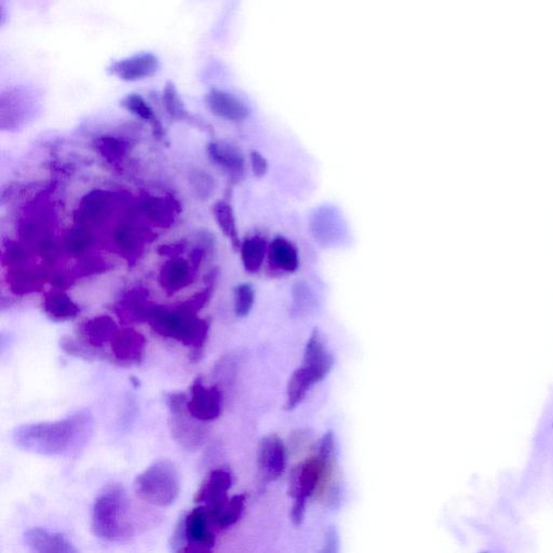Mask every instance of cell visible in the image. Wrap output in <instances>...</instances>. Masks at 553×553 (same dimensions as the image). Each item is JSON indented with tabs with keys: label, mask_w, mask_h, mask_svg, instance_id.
Listing matches in <instances>:
<instances>
[{
	"label": "cell",
	"mask_w": 553,
	"mask_h": 553,
	"mask_svg": "<svg viewBox=\"0 0 553 553\" xmlns=\"http://www.w3.org/2000/svg\"><path fill=\"white\" fill-rule=\"evenodd\" d=\"M92 431V413L80 410L58 422L21 425L13 430L12 440L25 452L62 456L84 447Z\"/></svg>",
	"instance_id": "cell-1"
},
{
	"label": "cell",
	"mask_w": 553,
	"mask_h": 553,
	"mask_svg": "<svg viewBox=\"0 0 553 553\" xmlns=\"http://www.w3.org/2000/svg\"><path fill=\"white\" fill-rule=\"evenodd\" d=\"M208 509L195 508L185 516L186 547L181 552H208L215 546V535Z\"/></svg>",
	"instance_id": "cell-8"
},
{
	"label": "cell",
	"mask_w": 553,
	"mask_h": 553,
	"mask_svg": "<svg viewBox=\"0 0 553 553\" xmlns=\"http://www.w3.org/2000/svg\"><path fill=\"white\" fill-rule=\"evenodd\" d=\"M24 543L39 553H76L77 549L65 535L34 528L24 533Z\"/></svg>",
	"instance_id": "cell-16"
},
{
	"label": "cell",
	"mask_w": 553,
	"mask_h": 553,
	"mask_svg": "<svg viewBox=\"0 0 553 553\" xmlns=\"http://www.w3.org/2000/svg\"><path fill=\"white\" fill-rule=\"evenodd\" d=\"M115 321L109 316H100L87 320L79 327L83 342L94 348H102L111 343L117 333Z\"/></svg>",
	"instance_id": "cell-19"
},
{
	"label": "cell",
	"mask_w": 553,
	"mask_h": 553,
	"mask_svg": "<svg viewBox=\"0 0 553 553\" xmlns=\"http://www.w3.org/2000/svg\"><path fill=\"white\" fill-rule=\"evenodd\" d=\"M44 312L51 320L62 322L76 318L80 309L69 295L62 291H56L46 296Z\"/></svg>",
	"instance_id": "cell-21"
},
{
	"label": "cell",
	"mask_w": 553,
	"mask_h": 553,
	"mask_svg": "<svg viewBox=\"0 0 553 553\" xmlns=\"http://www.w3.org/2000/svg\"><path fill=\"white\" fill-rule=\"evenodd\" d=\"M328 465L329 463L323 462L318 456L309 458L292 470L289 493L294 501L291 519L296 526L303 522L307 499L315 493Z\"/></svg>",
	"instance_id": "cell-6"
},
{
	"label": "cell",
	"mask_w": 553,
	"mask_h": 553,
	"mask_svg": "<svg viewBox=\"0 0 553 553\" xmlns=\"http://www.w3.org/2000/svg\"><path fill=\"white\" fill-rule=\"evenodd\" d=\"M287 451L285 443L277 435L262 439L259 448L258 467L261 487L281 477L286 469Z\"/></svg>",
	"instance_id": "cell-7"
},
{
	"label": "cell",
	"mask_w": 553,
	"mask_h": 553,
	"mask_svg": "<svg viewBox=\"0 0 553 553\" xmlns=\"http://www.w3.org/2000/svg\"><path fill=\"white\" fill-rule=\"evenodd\" d=\"M268 261L273 272L294 273L300 265L298 249L288 239L276 237L268 246Z\"/></svg>",
	"instance_id": "cell-18"
},
{
	"label": "cell",
	"mask_w": 553,
	"mask_h": 553,
	"mask_svg": "<svg viewBox=\"0 0 553 553\" xmlns=\"http://www.w3.org/2000/svg\"><path fill=\"white\" fill-rule=\"evenodd\" d=\"M335 451L334 434L332 431L322 437L319 445V457L323 462L329 463L332 460Z\"/></svg>",
	"instance_id": "cell-34"
},
{
	"label": "cell",
	"mask_w": 553,
	"mask_h": 553,
	"mask_svg": "<svg viewBox=\"0 0 553 553\" xmlns=\"http://www.w3.org/2000/svg\"><path fill=\"white\" fill-rule=\"evenodd\" d=\"M194 178L193 184L197 193L205 198L211 196L214 190V181L210 175L199 171L194 175Z\"/></svg>",
	"instance_id": "cell-33"
},
{
	"label": "cell",
	"mask_w": 553,
	"mask_h": 553,
	"mask_svg": "<svg viewBox=\"0 0 553 553\" xmlns=\"http://www.w3.org/2000/svg\"><path fill=\"white\" fill-rule=\"evenodd\" d=\"M206 102L210 112L222 119L239 123V121L245 120L249 116V109L244 102H241L232 94L218 89L210 90Z\"/></svg>",
	"instance_id": "cell-17"
},
{
	"label": "cell",
	"mask_w": 553,
	"mask_h": 553,
	"mask_svg": "<svg viewBox=\"0 0 553 553\" xmlns=\"http://www.w3.org/2000/svg\"><path fill=\"white\" fill-rule=\"evenodd\" d=\"M213 163L222 168L234 182L244 178L246 161L239 148L228 142H214L208 146Z\"/></svg>",
	"instance_id": "cell-14"
},
{
	"label": "cell",
	"mask_w": 553,
	"mask_h": 553,
	"mask_svg": "<svg viewBox=\"0 0 553 553\" xmlns=\"http://www.w3.org/2000/svg\"><path fill=\"white\" fill-rule=\"evenodd\" d=\"M192 279L191 265L185 260H171L161 268L160 283L168 292H178L190 286Z\"/></svg>",
	"instance_id": "cell-20"
},
{
	"label": "cell",
	"mask_w": 553,
	"mask_h": 553,
	"mask_svg": "<svg viewBox=\"0 0 553 553\" xmlns=\"http://www.w3.org/2000/svg\"><path fill=\"white\" fill-rule=\"evenodd\" d=\"M138 496L148 504L168 507L177 501L181 480L177 467L169 461H159L147 468L134 483Z\"/></svg>",
	"instance_id": "cell-4"
},
{
	"label": "cell",
	"mask_w": 553,
	"mask_h": 553,
	"mask_svg": "<svg viewBox=\"0 0 553 553\" xmlns=\"http://www.w3.org/2000/svg\"><path fill=\"white\" fill-rule=\"evenodd\" d=\"M337 544H339V537H337L335 529H331L327 536V547L325 551L336 552L335 547H337Z\"/></svg>",
	"instance_id": "cell-37"
},
{
	"label": "cell",
	"mask_w": 553,
	"mask_h": 553,
	"mask_svg": "<svg viewBox=\"0 0 553 553\" xmlns=\"http://www.w3.org/2000/svg\"><path fill=\"white\" fill-rule=\"evenodd\" d=\"M164 105L167 113L175 120H193L190 113L187 112L186 107L179 96L177 88L174 84L167 83L164 90Z\"/></svg>",
	"instance_id": "cell-30"
},
{
	"label": "cell",
	"mask_w": 553,
	"mask_h": 553,
	"mask_svg": "<svg viewBox=\"0 0 553 553\" xmlns=\"http://www.w3.org/2000/svg\"><path fill=\"white\" fill-rule=\"evenodd\" d=\"M197 314L185 304L174 310L156 306L148 322L157 334L191 348L192 361L197 362L204 354L210 331V321Z\"/></svg>",
	"instance_id": "cell-2"
},
{
	"label": "cell",
	"mask_w": 553,
	"mask_h": 553,
	"mask_svg": "<svg viewBox=\"0 0 553 553\" xmlns=\"http://www.w3.org/2000/svg\"><path fill=\"white\" fill-rule=\"evenodd\" d=\"M185 543H186L185 516H183L180 519L177 525V528H175V531L172 535V539L170 543L171 550L174 552H181L184 546H186Z\"/></svg>",
	"instance_id": "cell-35"
},
{
	"label": "cell",
	"mask_w": 553,
	"mask_h": 553,
	"mask_svg": "<svg viewBox=\"0 0 553 553\" xmlns=\"http://www.w3.org/2000/svg\"><path fill=\"white\" fill-rule=\"evenodd\" d=\"M148 293L138 289L130 292L123 303V309L130 321H144L150 319L156 306L147 302Z\"/></svg>",
	"instance_id": "cell-27"
},
{
	"label": "cell",
	"mask_w": 553,
	"mask_h": 553,
	"mask_svg": "<svg viewBox=\"0 0 553 553\" xmlns=\"http://www.w3.org/2000/svg\"><path fill=\"white\" fill-rule=\"evenodd\" d=\"M313 385H315L313 377L306 368L302 367L296 370L288 384L286 409L293 410L298 407Z\"/></svg>",
	"instance_id": "cell-24"
},
{
	"label": "cell",
	"mask_w": 553,
	"mask_h": 553,
	"mask_svg": "<svg viewBox=\"0 0 553 553\" xmlns=\"http://www.w3.org/2000/svg\"><path fill=\"white\" fill-rule=\"evenodd\" d=\"M36 105L34 94L26 89H10L0 96V119L5 128L19 126L32 113Z\"/></svg>",
	"instance_id": "cell-11"
},
{
	"label": "cell",
	"mask_w": 553,
	"mask_h": 553,
	"mask_svg": "<svg viewBox=\"0 0 553 553\" xmlns=\"http://www.w3.org/2000/svg\"><path fill=\"white\" fill-rule=\"evenodd\" d=\"M114 357L123 363H140L145 354V337L136 330L117 331L111 342Z\"/></svg>",
	"instance_id": "cell-15"
},
{
	"label": "cell",
	"mask_w": 553,
	"mask_h": 553,
	"mask_svg": "<svg viewBox=\"0 0 553 553\" xmlns=\"http://www.w3.org/2000/svg\"><path fill=\"white\" fill-rule=\"evenodd\" d=\"M187 409L201 422L217 420L223 409V395L220 388L206 387L201 379L195 380L191 387V399L187 400Z\"/></svg>",
	"instance_id": "cell-9"
},
{
	"label": "cell",
	"mask_w": 553,
	"mask_h": 553,
	"mask_svg": "<svg viewBox=\"0 0 553 553\" xmlns=\"http://www.w3.org/2000/svg\"><path fill=\"white\" fill-rule=\"evenodd\" d=\"M246 507V496L236 495L225 503V505L213 516H209L215 529L225 530L236 524Z\"/></svg>",
	"instance_id": "cell-23"
},
{
	"label": "cell",
	"mask_w": 553,
	"mask_h": 553,
	"mask_svg": "<svg viewBox=\"0 0 553 553\" xmlns=\"http://www.w3.org/2000/svg\"><path fill=\"white\" fill-rule=\"evenodd\" d=\"M169 426L172 438L187 451H196L204 445L207 428L187 409V397L183 393L167 396Z\"/></svg>",
	"instance_id": "cell-5"
},
{
	"label": "cell",
	"mask_w": 553,
	"mask_h": 553,
	"mask_svg": "<svg viewBox=\"0 0 553 553\" xmlns=\"http://www.w3.org/2000/svg\"><path fill=\"white\" fill-rule=\"evenodd\" d=\"M241 260L250 274H258L268 255V246L265 238L252 236L245 239L240 246Z\"/></svg>",
	"instance_id": "cell-22"
},
{
	"label": "cell",
	"mask_w": 553,
	"mask_h": 553,
	"mask_svg": "<svg viewBox=\"0 0 553 553\" xmlns=\"http://www.w3.org/2000/svg\"><path fill=\"white\" fill-rule=\"evenodd\" d=\"M120 105L127 111L138 116L139 118L148 121L153 127L155 136H163V127H161L160 121L157 119L152 107L146 103V101L137 93L128 94Z\"/></svg>",
	"instance_id": "cell-26"
},
{
	"label": "cell",
	"mask_w": 553,
	"mask_h": 553,
	"mask_svg": "<svg viewBox=\"0 0 553 553\" xmlns=\"http://www.w3.org/2000/svg\"><path fill=\"white\" fill-rule=\"evenodd\" d=\"M97 147L102 156L110 163L120 161L127 153V144L112 137H102L97 142Z\"/></svg>",
	"instance_id": "cell-31"
},
{
	"label": "cell",
	"mask_w": 553,
	"mask_h": 553,
	"mask_svg": "<svg viewBox=\"0 0 553 553\" xmlns=\"http://www.w3.org/2000/svg\"><path fill=\"white\" fill-rule=\"evenodd\" d=\"M255 301V292L251 285L244 283L235 291V313L238 317H246L250 314Z\"/></svg>",
	"instance_id": "cell-32"
},
{
	"label": "cell",
	"mask_w": 553,
	"mask_h": 553,
	"mask_svg": "<svg viewBox=\"0 0 553 553\" xmlns=\"http://www.w3.org/2000/svg\"><path fill=\"white\" fill-rule=\"evenodd\" d=\"M174 202L165 198L150 197L143 202L147 217L159 226H169L174 220Z\"/></svg>",
	"instance_id": "cell-28"
},
{
	"label": "cell",
	"mask_w": 553,
	"mask_h": 553,
	"mask_svg": "<svg viewBox=\"0 0 553 553\" xmlns=\"http://www.w3.org/2000/svg\"><path fill=\"white\" fill-rule=\"evenodd\" d=\"M91 528L104 541L124 542L133 534L128 514V499L120 485L107 487L92 508Z\"/></svg>",
	"instance_id": "cell-3"
},
{
	"label": "cell",
	"mask_w": 553,
	"mask_h": 553,
	"mask_svg": "<svg viewBox=\"0 0 553 553\" xmlns=\"http://www.w3.org/2000/svg\"><path fill=\"white\" fill-rule=\"evenodd\" d=\"M232 483L231 472L226 469L213 470L197 491L195 503L205 504L210 517L217 514L228 501L227 492L232 488Z\"/></svg>",
	"instance_id": "cell-10"
},
{
	"label": "cell",
	"mask_w": 553,
	"mask_h": 553,
	"mask_svg": "<svg viewBox=\"0 0 553 553\" xmlns=\"http://www.w3.org/2000/svg\"><path fill=\"white\" fill-rule=\"evenodd\" d=\"M60 346L63 352L67 355L83 359L85 361H103L107 359V355L99 348L91 347L85 343L80 344L70 339V337H63L60 341Z\"/></svg>",
	"instance_id": "cell-29"
},
{
	"label": "cell",
	"mask_w": 553,
	"mask_h": 553,
	"mask_svg": "<svg viewBox=\"0 0 553 553\" xmlns=\"http://www.w3.org/2000/svg\"><path fill=\"white\" fill-rule=\"evenodd\" d=\"M251 166L256 177L262 178L268 170L266 158L259 152L253 151L250 155Z\"/></svg>",
	"instance_id": "cell-36"
},
{
	"label": "cell",
	"mask_w": 553,
	"mask_h": 553,
	"mask_svg": "<svg viewBox=\"0 0 553 553\" xmlns=\"http://www.w3.org/2000/svg\"><path fill=\"white\" fill-rule=\"evenodd\" d=\"M159 70V60L153 53H139V55L112 63L109 73L125 80H138L151 77Z\"/></svg>",
	"instance_id": "cell-12"
},
{
	"label": "cell",
	"mask_w": 553,
	"mask_h": 553,
	"mask_svg": "<svg viewBox=\"0 0 553 553\" xmlns=\"http://www.w3.org/2000/svg\"><path fill=\"white\" fill-rule=\"evenodd\" d=\"M212 212L224 236L232 241L236 249L240 248L238 228L232 206L228 202L220 200L215 202Z\"/></svg>",
	"instance_id": "cell-25"
},
{
	"label": "cell",
	"mask_w": 553,
	"mask_h": 553,
	"mask_svg": "<svg viewBox=\"0 0 553 553\" xmlns=\"http://www.w3.org/2000/svg\"><path fill=\"white\" fill-rule=\"evenodd\" d=\"M334 359L323 345L321 335L315 330L306 344L304 353V368L313 377L315 384L323 381L333 368Z\"/></svg>",
	"instance_id": "cell-13"
}]
</instances>
